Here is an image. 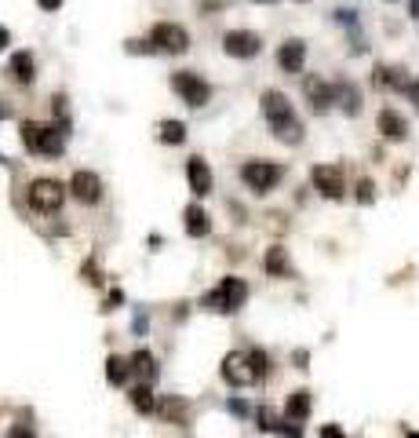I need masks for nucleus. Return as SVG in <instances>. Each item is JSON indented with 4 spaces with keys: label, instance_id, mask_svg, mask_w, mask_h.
<instances>
[{
    "label": "nucleus",
    "instance_id": "ddd939ff",
    "mask_svg": "<svg viewBox=\"0 0 419 438\" xmlns=\"http://www.w3.org/2000/svg\"><path fill=\"white\" fill-rule=\"evenodd\" d=\"M277 66L284 73H303V66H306V41H299V37L284 41L277 48Z\"/></svg>",
    "mask_w": 419,
    "mask_h": 438
},
{
    "label": "nucleus",
    "instance_id": "39448f33",
    "mask_svg": "<svg viewBox=\"0 0 419 438\" xmlns=\"http://www.w3.org/2000/svg\"><path fill=\"white\" fill-rule=\"evenodd\" d=\"M172 88H175V96H179L190 110H201V106L212 103V84H208L201 73H193V70L172 73Z\"/></svg>",
    "mask_w": 419,
    "mask_h": 438
},
{
    "label": "nucleus",
    "instance_id": "e433bc0d",
    "mask_svg": "<svg viewBox=\"0 0 419 438\" xmlns=\"http://www.w3.org/2000/svg\"><path fill=\"white\" fill-rule=\"evenodd\" d=\"M405 438H419V431H405Z\"/></svg>",
    "mask_w": 419,
    "mask_h": 438
},
{
    "label": "nucleus",
    "instance_id": "393cba45",
    "mask_svg": "<svg viewBox=\"0 0 419 438\" xmlns=\"http://www.w3.org/2000/svg\"><path fill=\"white\" fill-rule=\"evenodd\" d=\"M128 402H132L139 413H153V409H157V405H153V391H150V384H135V387H132V394H128Z\"/></svg>",
    "mask_w": 419,
    "mask_h": 438
},
{
    "label": "nucleus",
    "instance_id": "aec40b11",
    "mask_svg": "<svg viewBox=\"0 0 419 438\" xmlns=\"http://www.w3.org/2000/svg\"><path fill=\"white\" fill-rule=\"evenodd\" d=\"M310 405H314V394L310 391H292L284 402V420H292V424H303L310 417Z\"/></svg>",
    "mask_w": 419,
    "mask_h": 438
},
{
    "label": "nucleus",
    "instance_id": "20e7f679",
    "mask_svg": "<svg viewBox=\"0 0 419 438\" xmlns=\"http://www.w3.org/2000/svg\"><path fill=\"white\" fill-rule=\"evenodd\" d=\"M26 201H29V208H33V212L51 215V212L62 208V201H66V186H62L58 179H51V175H41V179L29 183Z\"/></svg>",
    "mask_w": 419,
    "mask_h": 438
},
{
    "label": "nucleus",
    "instance_id": "c756f323",
    "mask_svg": "<svg viewBox=\"0 0 419 438\" xmlns=\"http://www.w3.org/2000/svg\"><path fill=\"white\" fill-rule=\"evenodd\" d=\"M336 22H343V26H350V29H358V11L339 8V11H336Z\"/></svg>",
    "mask_w": 419,
    "mask_h": 438
},
{
    "label": "nucleus",
    "instance_id": "b1692460",
    "mask_svg": "<svg viewBox=\"0 0 419 438\" xmlns=\"http://www.w3.org/2000/svg\"><path fill=\"white\" fill-rule=\"evenodd\" d=\"M157 132H160V143H168V146L186 143V124H182V121H160Z\"/></svg>",
    "mask_w": 419,
    "mask_h": 438
},
{
    "label": "nucleus",
    "instance_id": "4468645a",
    "mask_svg": "<svg viewBox=\"0 0 419 438\" xmlns=\"http://www.w3.org/2000/svg\"><path fill=\"white\" fill-rule=\"evenodd\" d=\"M4 73H8V81L11 84H33V77H37V66H33V55L29 51H15L11 58H8V66H4Z\"/></svg>",
    "mask_w": 419,
    "mask_h": 438
},
{
    "label": "nucleus",
    "instance_id": "6ab92c4d",
    "mask_svg": "<svg viewBox=\"0 0 419 438\" xmlns=\"http://www.w3.org/2000/svg\"><path fill=\"white\" fill-rule=\"evenodd\" d=\"M182 219H186V234H190V238H208V234H212V215H208L201 205H186Z\"/></svg>",
    "mask_w": 419,
    "mask_h": 438
},
{
    "label": "nucleus",
    "instance_id": "f03ea898",
    "mask_svg": "<svg viewBox=\"0 0 419 438\" xmlns=\"http://www.w3.org/2000/svg\"><path fill=\"white\" fill-rule=\"evenodd\" d=\"M244 303H248V281H244V277H234V274H227V277H222L212 292H205V300H201V307L212 310V315H237Z\"/></svg>",
    "mask_w": 419,
    "mask_h": 438
},
{
    "label": "nucleus",
    "instance_id": "412c9836",
    "mask_svg": "<svg viewBox=\"0 0 419 438\" xmlns=\"http://www.w3.org/2000/svg\"><path fill=\"white\" fill-rule=\"evenodd\" d=\"M263 267H267L270 277H292V274H296V270H292V260H288V253H284L281 245H270V248H267Z\"/></svg>",
    "mask_w": 419,
    "mask_h": 438
},
{
    "label": "nucleus",
    "instance_id": "dca6fc26",
    "mask_svg": "<svg viewBox=\"0 0 419 438\" xmlns=\"http://www.w3.org/2000/svg\"><path fill=\"white\" fill-rule=\"evenodd\" d=\"M186 179H190V190L197 198H208L212 194V168L205 158H190L186 161Z\"/></svg>",
    "mask_w": 419,
    "mask_h": 438
},
{
    "label": "nucleus",
    "instance_id": "4c0bfd02",
    "mask_svg": "<svg viewBox=\"0 0 419 438\" xmlns=\"http://www.w3.org/2000/svg\"><path fill=\"white\" fill-rule=\"evenodd\" d=\"M259 4H263V0H259Z\"/></svg>",
    "mask_w": 419,
    "mask_h": 438
},
{
    "label": "nucleus",
    "instance_id": "c9c22d12",
    "mask_svg": "<svg viewBox=\"0 0 419 438\" xmlns=\"http://www.w3.org/2000/svg\"><path fill=\"white\" fill-rule=\"evenodd\" d=\"M408 15H412V19H419V0H408Z\"/></svg>",
    "mask_w": 419,
    "mask_h": 438
},
{
    "label": "nucleus",
    "instance_id": "2f4dec72",
    "mask_svg": "<svg viewBox=\"0 0 419 438\" xmlns=\"http://www.w3.org/2000/svg\"><path fill=\"white\" fill-rule=\"evenodd\" d=\"M227 409H230L234 417H248V405H244L241 398H230V402H227Z\"/></svg>",
    "mask_w": 419,
    "mask_h": 438
},
{
    "label": "nucleus",
    "instance_id": "7c9ffc66",
    "mask_svg": "<svg viewBox=\"0 0 419 438\" xmlns=\"http://www.w3.org/2000/svg\"><path fill=\"white\" fill-rule=\"evenodd\" d=\"M8 438H33V427H29V424H15L8 431Z\"/></svg>",
    "mask_w": 419,
    "mask_h": 438
},
{
    "label": "nucleus",
    "instance_id": "5701e85b",
    "mask_svg": "<svg viewBox=\"0 0 419 438\" xmlns=\"http://www.w3.org/2000/svg\"><path fill=\"white\" fill-rule=\"evenodd\" d=\"M128 377H132V362L110 355V358H106V380H110L113 387H124V384H128Z\"/></svg>",
    "mask_w": 419,
    "mask_h": 438
},
{
    "label": "nucleus",
    "instance_id": "9d476101",
    "mask_svg": "<svg viewBox=\"0 0 419 438\" xmlns=\"http://www.w3.org/2000/svg\"><path fill=\"white\" fill-rule=\"evenodd\" d=\"M70 194H73L81 205H99V201H103V179L95 175V172H88V168H81V172H73V179H70Z\"/></svg>",
    "mask_w": 419,
    "mask_h": 438
},
{
    "label": "nucleus",
    "instance_id": "f3484780",
    "mask_svg": "<svg viewBox=\"0 0 419 438\" xmlns=\"http://www.w3.org/2000/svg\"><path fill=\"white\" fill-rule=\"evenodd\" d=\"M332 88H336V106L346 117H358L361 113V88L353 81H332Z\"/></svg>",
    "mask_w": 419,
    "mask_h": 438
},
{
    "label": "nucleus",
    "instance_id": "f257e3e1",
    "mask_svg": "<svg viewBox=\"0 0 419 438\" xmlns=\"http://www.w3.org/2000/svg\"><path fill=\"white\" fill-rule=\"evenodd\" d=\"M259 106H263V117H267V124H270L274 139H281V143H288V146H299V143H303V121H299V113L292 110V103H288L284 91L267 88L263 99H259Z\"/></svg>",
    "mask_w": 419,
    "mask_h": 438
},
{
    "label": "nucleus",
    "instance_id": "7ed1b4c3",
    "mask_svg": "<svg viewBox=\"0 0 419 438\" xmlns=\"http://www.w3.org/2000/svg\"><path fill=\"white\" fill-rule=\"evenodd\" d=\"M22 143L29 153H41V158H58L66 150V132L62 124H41V121H22Z\"/></svg>",
    "mask_w": 419,
    "mask_h": 438
},
{
    "label": "nucleus",
    "instance_id": "f8f14e48",
    "mask_svg": "<svg viewBox=\"0 0 419 438\" xmlns=\"http://www.w3.org/2000/svg\"><path fill=\"white\" fill-rule=\"evenodd\" d=\"M303 96H306L314 113H329L336 106V88L329 81H321V77H306L303 81Z\"/></svg>",
    "mask_w": 419,
    "mask_h": 438
},
{
    "label": "nucleus",
    "instance_id": "423d86ee",
    "mask_svg": "<svg viewBox=\"0 0 419 438\" xmlns=\"http://www.w3.org/2000/svg\"><path fill=\"white\" fill-rule=\"evenodd\" d=\"M281 179H284V168L277 161H244L241 165V183L252 194H270Z\"/></svg>",
    "mask_w": 419,
    "mask_h": 438
},
{
    "label": "nucleus",
    "instance_id": "c85d7f7f",
    "mask_svg": "<svg viewBox=\"0 0 419 438\" xmlns=\"http://www.w3.org/2000/svg\"><path fill=\"white\" fill-rule=\"evenodd\" d=\"M317 438H346V431H343L339 424H321V431H317Z\"/></svg>",
    "mask_w": 419,
    "mask_h": 438
},
{
    "label": "nucleus",
    "instance_id": "72a5a7b5",
    "mask_svg": "<svg viewBox=\"0 0 419 438\" xmlns=\"http://www.w3.org/2000/svg\"><path fill=\"white\" fill-rule=\"evenodd\" d=\"M37 8H41V11H58L62 0H37Z\"/></svg>",
    "mask_w": 419,
    "mask_h": 438
},
{
    "label": "nucleus",
    "instance_id": "f704fd0d",
    "mask_svg": "<svg viewBox=\"0 0 419 438\" xmlns=\"http://www.w3.org/2000/svg\"><path fill=\"white\" fill-rule=\"evenodd\" d=\"M8 44H11V34H8V29H4V26H0V51H4Z\"/></svg>",
    "mask_w": 419,
    "mask_h": 438
},
{
    "label": "nucleus",
    "instance_id": "a878e982",
    "mask_svg": "<svg viewBox=\"0 0 419 438\" xmlns=\"http://www.w3.org/2000/svg\"><path fill=\"white\" fill-rule=\"evenodd\" d=\"M244 355H248L252 372H255V384L267 380V372H270V358H267V351H263V347H252V351H244Z\"/></svg>",
    "mask_w": 419,
    "mask_h": 438
},
{
    "label": "nucleus",
    "instance_id": "473e14b6",
    "mask_svg": "<svg viewBox=\"0 0 419 438\" xmlns=\"http://www.w3.org/2000/svg\"><path fill=\"white\" fill-rule=\"evenodd\" d=\"M405 96H408V103H415V110H419V81H412V84L405 88Z\"/></svg>",
    "mask_w": 419,
    "mask_h": 438
},
{
    "label": "nucleus",
    "instance_id": "cd10ccee",
    "mask_svg": "<svg viewBox=\"0 0 419 438\" xmlns=\"http://www.w3.org/2000/svg\"><path fill=\"white\" fill-rule=\"evenodd\" d=\"M358 201H361V205H372V201H376V183H372V179H361V183H358Z\"/></svg>",
    "mask_w": 419,
    "mask_h": 438
},
{
    "label": "nucleus",
    "instance_id": "4be33fe9",
    "mask_svg": "<svg viewBox=\"0 0 419 438\" xmlns=\"http://www.w3.org/2000/svg\"><path fill=\"white\" fill-rule=\"evenodd\" d=\"M128 362H132V372H139V377H143V384H153V380H157V358H153L146 347H139Z\"/></svg>",
    "mask_w": 419,
    "mask_h": 438
},
{
    "label": "nucleus",
    "instance_id": "1a4fd4ad",
    "mask_svg": "<svg viewBox=\"0 0 419 438\" xmlns=\"http://www.w3.org/2000/svg\"><path fill=\"white\" fill-rule=\"evenodd\" d=\"M310 179H314L317 190H321V198H329V201H339L346 194V179H343V168L339 165H314Z\"/></svg>",
    "mask_w": 419,
    "mask_h": 438
},
{
    "label": "nucleus",
    "instance_id": "bb28decb",
    "mask_svg": "<svg viewBox=\"0 0 419 438\" xmlns=\"http://www.w3.org/2000/svg\"><path fill=\"white\" fill-rule=\"evenodd\" d=\"M160 413H165L168 420H186V402H179V398H165V402H160Z\"/></svg>",
    "mask_w": 419,
    "mask_h": 438
},
{
    "label": "nucleus",
    "instance_id": "2eb2a0df",
    "mask_svg": "<svg viewBox=\"0 0 419 438\" xmlns=\"http://www.w3.org/2000/svg\"><path fill=\"white\" fill-rule=\"evenodd\" d=\"M376 128L383 132V139H390V143H401V139H408V121L398 113V110H379V117H376Z\"/></svg>",
    "mask_w": 419,
    "mask_h": 438
},
{
    "label": "nucleus",
    "instance_id": "0eeeda50",
    "mask_svg": "<svg viewBox=\"0 0 419 438\" xmlns=\"http://www.w3.org/2000/svg\"><path fill=\"white\" fill-rule=\"evenodd\" d=\"M150 44L153 51H168V55H182L190 48V34L179 22H157L150 29Z\"/></svg>",
    "mask_w": 419,
    "mask_h": 438
},
{
    "label": "nucleus",
    "instance_id": "a211bd4d",
    "mask_svg": "<svg viewBox=\"0 0 419 438\" xmlns=\"http://www.w3.org/2000/svg\"><path fill=\"white\" fill-rule=\"evenodd\" d=\"M372 84L383 88V91H405L412 81H408V73L401 66H376L372 70Z\"/></svg>",
    "mask_w": 419,
    "mask_h": 438
},
{
    "label": "nucleus",
    "instance_id": "9b49d317",
    "mask_svg": "<svg viewBox=\"0 0 419 438\" xmlns=\"http://www.w3.org/2000/svg\"><path fill=\"white\" fill-rule=\"evenodd\" d=\"M222 380L227 384H234V387H248V384H255V372H252V365H248V355L244 351H230L227 358H222Z\"/></svg>",
    "mask_w": 419,
    "mask_h": 438
},
{
    "label": "nucleus",
    "instance_id": "6e6552de",
    "mask_svg": "<svg viewBox=\"0 0 419 438\" xmlns=\"http://www.w3.org/2000/svg\"><path fill=\"white\" fill-rule=\"evenodd\" d=\"M222 51L234 58H255L263 51V37L255 29H227L222 34Z\"/></svg>",
    "mask_w": 419,
    "mask_h": 438
}]
</instances>
